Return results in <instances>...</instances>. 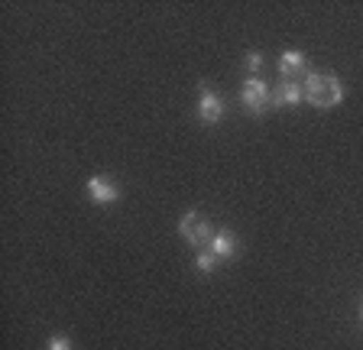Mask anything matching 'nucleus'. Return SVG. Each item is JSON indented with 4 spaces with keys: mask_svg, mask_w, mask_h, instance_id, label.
Listing matches in <instances>:
<instances>
[{
    "mask_svg": "<svg viewBox=\"0 0 363 350\" xmlns=\"http://www.w3.org/2000/svg\"><path fill=\"white\" fill-rule=\"evenodd\" d=\"M302 91L305 101L318 111H331V107L344 104L347 91H344V81L337 75H328V72H308L302 81Z\"/></svg>",
    "mask_w": 363,
    "mask_h": 350,
    "instance_id": "obj_1",
    "label": "nucleus"
},
{
    "mask_svg": "<svg viewBox=\"0 0 363 350\" xmlns=\"http://www.w3.org/2000/svg\"><path fill=\"white\" fill-rule=\"evenodd\" d=\"M179 237L195 250H208L214 240V227L201 211H185L179 218Z\"/></svg>",
    "mask_w": 363,
    "mask_h": 350,
    "instance_id": "obj_2",
    "label": "nucleus"
},
{
    "mask_svg": "<svg viewBox=\"0 0 363 350\" xmlns=\"http://www.w3.org/2000/svg\"><path fill=\"white\" fill-rule=\"evenodd\" d=\"M240 104L247 107L253 117H263L272 107V88L263 78H247V81L240 84Z\"/></svg>",
    "mask_w": 363,
    "mask_h": 350,
    "instance_id": "obj_3",
    "label": "nucleus"
},
{
    "mask_svg": "<svg viewBox=\"0 0 363 350\" xmlns=\"http://www.w3.org/2000/svg\"><path fill=\"white\" fill-rule=\"evenodd\" d=\"M227 107L224 101H220V94L214 91L211 84H198V120L204 123V127H218L220 120H224Z\"/></svg>",
    "mask_w": 363,
    "mask_h": 350,
    "instance_id": "obj_4",
    "label": "nucleus"
},
{
    "mask_svg": "<svg viewBox=\"0 0 363 350\" xmlns=\"http://www.w3.org/2000/svg\"><path fill=\"white\" fill-rule=\"evenodd\" d=\"M84 195H88L94 205H101V208L117 205V201H121V188H117V182L107 179V175H91L88 182H84Z\"/></svg>",
    "mask_w": 363,
    "mask_h": 350,
    "instance_id": "obj_5",
    "label": "nucleus"
},
{
    "mask_svg": "<svg viewBox=\"0 0 363 350\" xmlns=\"http://www.w3.org/2000/svg\"><path fill=\"white\" fill-rule=\"evenodd\" d=\"M305 101L302 84L292 81V78H279V84L272 88V107H295Z\"/></svg>",
    "mask_w": 363,
    "mask_h": 350,
    "instance_id": "obj_6",
    "label": "nucleus"
},
{
    "mask_svg": "<svg viewBox=\"0 0 363 350\" xmlns=\"http://www.w3.org/2000/svg\"><path fill=\"white\" fill-rule=\"evenodd\" d=\"M276 69H279L282 78H292L295 81V75H308V59H305L302 49H286L279 55V62H276Z\"/></svg>",
    "mask_w": 363,
    "mask_h": 350,
    "instance_id": "obj_7",
    "label": "nucleus"
},
{
    "mask_svg": "<svg viewBox=\"0 0 363 350\" xmlns=\"http://www.w3.org/2000/svg\"><path fill=\"white\" fill-rule=\"evenodd\" d=\"M208 250H211L220 263H227V259H234L237 253H240V240L234 237V230L220 227V230H214V240H211V247H208Z\"/></svg>",
    "mask_w": 363,
    "mask_h": 350,
    "instance_id": "obj_8",
    "label": "nucleus"
},
{
    "mask_svg": "<svg viewBox=\"0 0 363 350\" xmlns=\"http://www.w3.org/2000/svg\"><path fill=\"white\" fill-rule=\"evenodd\" d=\"M218 266H220V259L214 256L211 250H198V256H195V269H198V273L211 276V273H214V269H218Z\"/></svg>",
    "mask_w": 363,
    "mask_h": 350,
    "instance_id": "obj_9",
    "label": "nucleus"
},
{
    "mask_svg": "<svg viewBox=\"0 0 363 350\" xmlns=\"http://www.w3.org/2000/svg\"><path fill=\"white\" fill-rule=\"evenodd\" d=\"M243 69L250 72V78H259V69H263V52L250 49V52L243 55Z\"/></svg>",
    "mask_w": 363,
    "mask_h": 350,
    "instance_id": "obj_10",
    "label": "nucleus"
},
{
    "mask_svg": "<svg viewBox=\"0 0 363 350\" xmlns=\"http://www.w3.org/2000/svg\"><path fill=\"white\" fill-rule=\"evenodd\" d=\"M45 350H72V341H68L65 334H55V337H49Z\"/></svg>",
    "mask_w": 363,
    "mask_h": 350,
    "instance_id": "obj_11",
    "label": "nucleus"
},
{
    "mask_svg": "<svg viewBox=\"0 0 363 350\" xmlns=\"http://www.w3.org/2000/svg\"><path fill=\"white\" fill-rule=\"evenodd\" d=\"M360 321H363V308H360Z\"/></svg>",
    "mask_w": 363,
    "mask_h": 350,
    "instance_id": "obj_12",
    "label": "nucleus"
}]
</instances>
